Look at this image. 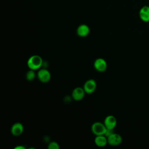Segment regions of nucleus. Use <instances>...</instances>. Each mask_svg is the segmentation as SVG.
Segmentation results:
<instances>
[{
  "label": "nucleus",
  "mask_w": 149,
  "mask_h": 149,
  "mask_svg": "<svg viewBox=\"0 0 149 149\" xmlns=\"http://www.w3.org/2000/svg\"><path fill=\"white\" fill-rule=\"evenodd\" d=\"M27 63L30 69L39 70L43 65V60L40 55H33L28 59Z\"/></svg>",
  "instance_id": "nucleus-1"
},
{
  "label": "nucleus",
  "mask_w": 149,
  "mask_h": 149,
  "mask_svg": "<svg viewBox=\"0 0 149 149\" xmlns=\"http://www.w3.org/2000/svg\"><path fill=\"white\" fill-rule=\"evenodd\" d=\"M106 130L107 127L104 123L100 122H95L91 126V131L95 136L104 135Z\"/></svg>",
  "instance_id": "nucleus-2"
},
{
  "label": "nucleus",
  "mask_w": 149,
  "mask_h": 149,
  "mask_svg": "<svg viewBox=\"0 0 149 149\" xmlns=\"http://www.w3.org/2000/svg\"><path fill=\"white\" fill-rule=\"evenodd\" d=\"M51 73L48 70L45 68L40 69L37 72V77L42 83H47L51 79Z\"/></svg>",
  "instance_id": "nucleus-3"
},
{
  "label": "nucleus",
  "mask_w": 149,
  "mask_h": 149,
  "mask_svg": "<svg viewBox=\"0 0 149 149\" xmlns=\"http://www.w3.org/2000/svg\"><path fill=\"white\" fill-rule=\"evenodd\" d=\"M94 67L98 72H103L105 71L107 68V63L104 59L99 58L95 60L94 62Z\"/></svg>",
  "instance_id": "nucleus-4"
},
{
  "label": "nucleus",
  "mask_w": 149,
  "mask_h": 149,
  "mask_svg": "<svg viewBox=\"0 0 149 149\" xmlns=\"http://www.w3.org/2000/svg\"><path fill=\"white\" fill-rule=\"evenodd\" d=\"M108 144L110 146H116L119 145L122 141V137L118 133H113L107 137Z\"/></svg>",
  "instance_id": "nucleus-5"
},
{
  "label": "nucleus",
  "mask_w": 149,
  "mask_h": 149,
  "mask_svg": "<svg viewBox=\"0 0 149 149\" xmlns=\"http://www.w3.org/2000/svg\"><path fill=\"white\" fill-rule=\"evenodd\" d=\"M97 84L94 79H89L87 80L83 86V88L86 94H91L94 92L96 89Z\"/></svg>",
  "instance_id": "nucleus-6"
},
{
  "label": "nucleus",
  "mask_w": 149,
  "mask_h": 149,
  "mask_svg": "<svg viewBox=\"0 0 149 149\" xmlns=\"http://www.w3.org/2000/svg\"><path fill=\"white\" fill-rule=\"evenodd\" d=\"M85 94H86V92L83 87L81 88V87H78L73 89L72 93V96L74 100L80 101L84 97Z\"/></svg>",
  "instance_id": "nucleus-7"
},
{
  "label": "nucleus",
  "mask_w": 149,
  "mask_h": 149,
  "mask_svg": "<svg viewBox=\"0 0 149 149\" xmlns=\"http://www.w3.org/2000/svg\"><path fill=\"white\" fill-rule=\"evenodd\" d=\"M117 120L116 118L113 115H108L105 117L104 124L105 125L107 129H113L116 126Z\"/></svg>",
  "instance_id": "nucleus-8"
},
{
  "label": "nucleus",
  "mask_w": 149,
  "mask_h": 149,
  "mask_svg": "<svg viewBox=\"0 0 149 149\" xmlns=\"http://www.w3.org/2000/svg\"><path fill=\"white\" fill-rule=\"evenodd\" d=\"M24 130L23 125L19 122H16L14 123L11 127V133L14 136H20Z\"/></svg>",
  "instance_id": "nucleus-9"
},
{
  "label": "nucleus",
  "mask_w": 149,
  "mask_h": 149,
  "mask_svg": "<svg viewBox=\"0 0 149 149\" xmlns=\"http://www.w3.org/2000/svg\"><path fill=\"white\" fill-rule=\"evenodd\" d=\"M94 143L97 146L103 147L108 144L107 137L105 135L96 136L94 139Z\"/></svg>",
  "instance_id": "nucleus-10"
},
{
  "label": "nucleus",
  "mask_w": 149,
  "mask_h": 149,
  "mask_svg": "<svg viewBox=\"0 0 149 149\" xmlns=\"http://www.w3.org/2000/svg\"><path fill=\"white\" fill-rule=\"evenodd\" d=\"M90 33V28L86 24L80 25L77 29V34L81 37H86Z\"/></svg>",
  "instance_id": "nucleus-11"
},
{
  "label": "nucleus",
  "mask_w": 149,
  "mask_h": 149,
  "mask_svg": "<svg viewBox=\"0 0 149 149\" xmlns=\"http://www.w3.org/2000/svg\"><path fill=\"white\" fill-rule=\"evenodd\" d=\"M140 17L141 20L147 22H149V6H144L140 10Z\"/></svg>",
  "instance_id": "nucleus-12"
},
{
  "label": "nucleus",
  "mask_w": 149,
  "mask_h": 149,
  "mask_svg": "<svg viewBox=\"0 0 149 149\" xmlns=\"http://www.w3.org/2000/svg\"><path fill=\"white\" fill-rule=\"evenodd\" d=\"M26 77L28 81L33 80L36 77V73L34 70L30 69L29 71H27L26 74Z\"/></svg>",
  "instance_id": "nucleus-13"
},
{
  "label": "nucleus",
  "mask_w": 149,
  "mask_h": 149,
  "mask_svg": "<svg viewBox=\"0 0 149 149\" xmlns=\"http://www.w3.org/2000/svg\"><path fill=\"white\" fill-rule=\"evenodd\" d=\"M48 148L49 149H59V146L56 141H51L48 145Z\"/></svg>",
  "instance_id": "nucleus-14"
},
{
  "label": "nucleus",
  "mask_w": 149,
  "mask_h": 149,
  "mask_svg": "<svg viewBox=\"0 0 149 149\" xmlns=\"http://www.w3.org/2000/svg\"><path fill=\"white\" fill-rule=\"evenodd\" d=\"M113 129H107L106 131H105V133L104 134V135L108 137V136H109L111 134H112V133H113Z\"/></svg>",
  "instance_id": "nucleus-15"
},
{
  "label": "nucleus",
  "mask_w": 149,
  "mask_h": 149,
  "mask_svg": "<svg viewBox=\"0 0 149 149\" xmlns=\"http://www.w3.org/2000/svg\"><path fill=\"white\" fill-rule=\"evenodd\" d=\"M15 149H24L25 147L23 146H17L16 147H15Z\"/></svg>",
  "instance_id": "nucleus-16"
}]
</instances>
